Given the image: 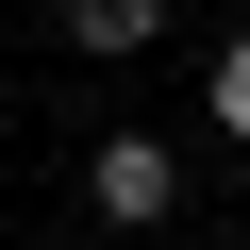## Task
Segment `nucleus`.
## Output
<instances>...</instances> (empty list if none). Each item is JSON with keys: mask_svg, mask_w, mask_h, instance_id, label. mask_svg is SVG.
I'll list each match as a JSON object with an SVG mask.
<instances>
[{"mask_svg": "<svg viewBox=\"0 0 250 250\" xmlns=\"http://www.w3.org/2000/svg\"><path fill=\"white\" fill-rule=\"evenodd\" d=\"M83 217H100V233H167V217H184V150H167V134H100V150H83Z\"/></svg>", "mask_w": 250, "mask_h": 250, "instance_id": "obj_1", "label": "nucleus"}, {"mask_svg": "<svg viewBox=\"0 0 250 250\" xmlns=\"http://www.w3.org/2000/svg\"><path fill=\"white\" fill-rule=\"evenodd\" d=\"M50 17H67V50L117 67V50H150V34H167V0H50Z\"/></svg>", "mask_w": 250, "mask_h": 250, "instance_id": "obj_2", "label": "nucleus"}, {"mask_svg": "<svg viewBox=\"0 0 250 250\" xmlns=\"http://www.w3.org/2000/svg\"><path fill=\"white\" fill-rule=\"evenodd\" d=\"M200 117H217L233 150H250V34H217V67H200Z\"/></svg>", "mask_w": 250, "mask_h": 250, "instance_id": "obj_3", "label": "nucleus"}]
</instances>
